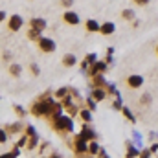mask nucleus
I'll list each match as a JSON object with an SVG mask.
<instances>
[{
    "label": "nucleus",
    "mask_w": 158,
    "mask_h": 158,
    "mask_svg": "<svg viewBox=\"0 0 158 158\" xmlns=\"http://www.w3.org/2000/svg\"><path fill=\"white\" fill-rule=\"evenodd\" d=\"M39 48L42 50V52H46V53H48V52H53V50H55V42H53L52 39L40 37L39 39Z\"/></svg>",
    "instance_id": "obj_4"
},
{
    "label": "nucleus",
    "mask_w": 158,
    "mask_h": 158,
    "mask_svg": "<svg viewBox=\"0 0 158 158\" xmlns=\"http://www.w3.org/2000/svg\"><path fill=\"white\" fill-rule=\"evenodd\" d=\"M121 110H123V114H125V116H127V119H129V121H136V119H134V116H132V114H131V110H129V109H127V107H123V109H121Z\"/></svg>",
    "instance_id": "obj_20"
},
{
    "label": "nucleus",
    "mask_w": 158,
    "mask_h": 158,
    "mask_svg": "<svg viewBox=\"0 0 158 158\" xmlns=\"http://www.w3.org/2000/svg\"><path fill=\"white\" fill-rule=\"evenodd\" d=\"M94 59H96V53H88L86 55V63H96Z\"/></svg>",
    "instance_id": "obj_23"
},
{
    "label": "nucleus",
    "mask_w": 158,
    "mask_h": 158,
    "mask_svg": "<svg viewBox=\"0 0 158 158\" xmlns=\"http://www.w3.org/2000/svg\"><path fill=\"white\" fill-rule=\"evenodd\" d=\"M55 107H57V105H55L53 101H39V103H35V105L31 107V112H33L35 116H46V114H50Z\"/></svg>",
    "instance_id": "obj_1"
},
{
    "label": "nucleus",
    "mask_w": 158,
    "mask_h": 158,
    "mask_svg": "<svg viewBox=\"0 0 158 158\" xmlns=\"http://www.w3.org/2000/svg\"><path fill=\"white\" fill-rule=\"evenodd\" d=\"M156 52H158V46H156Z\"/></svg>",
    "instance_id": "obj_32"
},
{
    "label": "nucleus",
    "mask_w": 158,
    "mask_h": 158,
    "mask_svg": "<svg viewBox=\"0 0 158 158\" xmlns=\"http://www.w3.org/2000/svg\"><path fill=\"white\" fill-rule=\"evenodd\" d=\"M92 98H94L96 101H101V99H105V92H103L101 88H94V92H92Z\"/></svg>",
    "instance_id": "obj_14"
},
{
    "label": "nucleus",
    "mask_w": 158,
    "mask_h": 158,
    "mask_svg": "<svg viewBox=\"0 0 158 158\" xmlns=\"http://www.w3.org/2000/svg\"><path fill=\"white\" fill-rule=\"evenodd\" d=\"M31 28L42 31V30L46 28V20H42V19H31Z\"/></svg>",
    "instance_id": "obj_10"
},
{
    "label": "nucleus",
    "mask_w": 158,
    "mask_h": 158,
    "mask_svg": "<svg viewBox=\"0 0 158 158\" xmlns=\"http://www.w3.org/2000/svg\"><path fill=\"white\" fill-rule=\"evenodd\" d=\"M140 158H149V151H143V153L140 155Z\"/></svg>",
    "instance_id": "obj_30"
},
{
    "label": "nucleus",
    "mask_w": 158,
    "mask_h": 158,
    "mask_svg": "<svg viewBox=\"0 0 158 158\" xmlns=\"http://www.w3.org/2000/svg\"><path fill=\"white\" fill-rule=\"evenodd\" d=\"M63 64H64V66H74V64H76V55H74V53H66V55L63 57Z\"/></svg>",
    "instance_id": "obj_11"
},
{
    "label": "nucleus",
    "mask_w": 158,
    "mask_h": 158,
    "mask_svg": "<svg viewBox=\"0 0 158 158\" xmlns=\"http://www.w3.org/2000/svg\"><path fill=\"white\" fill-rule=\"evenodd\" d=\"M99 33H103V35H112V33H114V24H112V22L101 24V31H99Z\"/></svg>",
    "instance_id": "obj_9"
},
{
    "label": "nucleus",
    "mask_w": 158,
    "mask_h": 158,
    "mask_svg": "<svg viewBox=\"0 0 158 158\" xmlns=\"http://www.w3.org/2000/svg\"><path fill=\"white\" fill-rule=\"evenodd\" d=\"M31 72H33V74H39V72H40L39 66H37V64H31Z\"/></svg>",
    "instance_id": "obj_28"
},
{
    "label": "nucleus",
    "mask_w": 158,
    "mask_h": 158,
    "mask_svg": "<svg viewBox=\"0 0 158 158\" xmlns=\"http://www.w3.org/2000/svg\"><path fill=\"white\" fill-rule=\"evenodd\" d=\"M15 110H17V114H19V116H24V114H26V112H24V110L19 107V105H15Z\"/></svg>",
    "instance_id": "obj_26"
},
{
    "label": "nucleus",
    "mask_w": 158,
    "mask_h": 158,
    "mask_svg": "<svg viewBox=\"0 0 158 158\" xmlns=\"http://www.w3.org/2000/svg\"><path fill=\"white\" fill-rule=\"evenodd\" d=\"M53 127L57 131H72V119L68 116H59L53 119Z\"/></svg>",
    "instance_id": "obj_2"
},
{
    "label": "nucleus",
    "mask_w": 158,
    "mask_h": 158,
    "mask_svg": "<svg viewBox=\"0 0 158 158\" xmlns=\"http://www.w3.org/2000/svg\"><path fill=\"white\" fill-rule=\"evenodd\" d=\"M88 149H86V143H85V140H81V138H76V153L79 155H83V153H86Z\"/></svg>",
    "instance_id": "obj_8"
},
{
    "label": "nucleus",
    "mask_w": 158,
    "mask_h": 158,
    "mask_svg": "<svg viewBox=\"0 0 158 158\" xmlns=\"http://www.w3.org/2000/svg\"><path fill=\"white\" fill-rule=\"evenodd\" d=\"M64 94H66V88H61V90H59V92H57V96H59V98H63V96H64Z\"/></svg>",
    "instance_id": "obj_29"
},
{
    "label": "nucleus",
    "mask_w": 158,
    "mask_h": 158,
    "mask_svg": "<svg viewBox=\"0 0 158 158\" xmlns=\"http://www.w3.org/2000/svg\"><path fill=\"white\" fill-rule=\"evenodd\" d=\"M88 109H90V110H96V103H94L92 99H88Z\"/></svg>",
    "instance_id": "obj_27"
},
{
    "label": "nucleus",
    "mask_w": 158,
    "mask_h": 158,
    "mask_svg": "<svg viewBox=\"0 0 158 158\" xmlns=\"http://www.w3.org/2000/svg\"><path fill=\"white\" fill-rule=\"evenodd\" d=\"M136 155H140V151H136L134 147H131L129 149V156H136Z\"/></svg>",
    "instance_id": "obj_24"
},
{
    "label": "nucleus",
    "mask_w": 158,
    "mask_h": 158,
    "mask_svg": "<svg viewBox=\"0 0 158 158\" xmlns=\"http://www.w3.org/2000/svg\"><path fill=\"white\" fill-rule=\"evenodd\" d=\"M134 17H136V15H134L132 9H123V11H121V19H123V20H132Z\"/></svg>",
    "instance_id": "obj_13"
},
{
    "label": "nucleus",
    "mask_w": 158,
    "mask_h": 158,
    "mask_svg": "<svg viewBox=\"0 0 158 158\" xmlns=\"http://www.w3.org/2000/svg\"><path fill=\"white\" fill-rule=\"evenodd\" d=\"M79 138H81V140H86V138H94V132H92V131H88V129H83V131L79 132Z\"/></svg>",
    "instance_id": "obj_15"
},
{
    "label": "nucleus",
    "mask_w": 158,
    "mask_h": 158,
    "mask_svg": "<svg viewBox=\"0 0 158 158\" xmlns=\"http://www.w3.org/2000/svg\"><path fill=\"white\" fill-rule=\"evenodd\" d=\"M132 2H134L136 6H147V4H149L151 0H132Z\"/></svg>",
    "instance_id": "obj_22"
},
{
    "label": "nucleus",
    "mask_w": 158,
    "mask_h": 158,
    "mask_svg": "<svg viewBox=\"0 0 158 158\" xmlns=\"http://www.w3.org/2000/svg\"><path fill=\"white\" fill-rule=\"evenodd\" d=\"M52 158H59V156H52Z\"/></svg>",
    "instance_id": "obj_31"
},
{
    "label": "nucleus",
    "mask_w": 158,
    "mask_h": 158,
    "mask_svg": "<svg viewBox=\"0 0 158 158\" xmlns=\"http://www.w3.org/2000/svg\"><path fill=\"white\" fill-rule=\"evenodd\" d=\"M63 20L66 22V24H72V26H76V24H79V19L77 13H74V11H66L64 15H63Z\"/></svg>",
    "instance_id": "obj_6"
},
{
    "label": "nucleus",
    "mask_w": 158,
    "mask_h": 158,
    "mask_svg": "<svg viewBox=\"0 0 158 158\" xmlns=\"http://www.w3.org/2000/svg\"><path fill=\"white\" fill-rule=\"evenodd\" d=\"M7 28H9V31H19L22 28V17L20 15H13L9 19V22H7Z\"/></svg>",
    "instance_id": "obj_3"
},
{
    "label": "nucleus",
    "mask_w": 158,
    "mask_h": 158,
    "mask_svg": "<svg viewBox=\"0 0 158 158\" xmlns=\"http://www.w3.org/2000/svg\"><path fill=\"white\" fill-rule=\"evenodd\" d=\"M142 83H143V77H142V76L132 74V76H129V77H127V85H129L131 88H140V86H142Z\"/></svg>",
    "instance_id": "obj_5"
},
{
    "label": "nucleus",
    "mask_w": 158,
    "mask_h": 158,
    "mask_svg": "<svg viewBox=\"0 0 158 158\" xmlns=\"http://www.w3.org/2000/svg\"><path fill=\"white\" fill-rule=\"evenodd\" d=\"M85 28H86V31H90V33H94V31H101V24H98L96 20H86V24H85Z\"/></svg>",
    "instance_id": "obj_7"
},
{
    "label": "nucleus",
    "mask_w": 158,
    "mask_h": 158,
    "mask_svg": "<svg viewBox=\"0 0 158 158\" xmlns=\"http://www.w3.org/2000/svg\"><path fill=\"white\" fill-rule=\"evenodd\" d=\"M81 118L85 121H90L92 119V110H81Z\"/></svg>",
    "instance_id": "obj_18"
},
{
    "label": "nucleus",
    "mask_w": 158,
    "mask_h": 158,
    "mask_svg": "<svg viewBox=\"0 0 158 158\" xmlns=\"http://www.w3.org/2000/svg\"><path fill=\"white\" fill-rule=\"evenodd\" d=\"M28 37H30V39H40V31H39V30H33V28H31V30L28 31Z\"/></svg>",
    "instance_id": "obj_17"
},
{
    "label": "nucleus",
    "mask_w": 158,
    "mask_h": 158,
    "mask_svg": "<svg viewBox=\"0 0 158 158\" xmlns=\"http://www.w3.org/2000/svg\"><path fill=\"white\" fill-rule=\"evenodd\" d=\"M61 4H63L64 7H70V6L74 4V0H61Z\"/></svg>",
    "instance_id": "obj_25"
},
{
    "label": "nucleus",
    "mask_w": 158,
    "mask_h": 158,
    "mask_svg": "<svg viewBox=\"0 0 158 158\" xmlns=\"http://www.w3.org/2000/svg\"><path fill=\"white\" fill-rule=\"evenodd\" d=\"M94 83L101 86V85H105V79L101 77V76H98V74H96V76H94Z\"/></svg>",
    "instance_id": "obj_21"
},
{
    "label": "nucleus",
    "mask_w": 158,
    "mask_h": 158,
    "mask_svg": "<svg viewBox=\"0 0 158 158\" xmlns=\"http://www.w3.org/2000/svg\"><path fill=\"white\" fill-rule=\"evenodd\" d=\"M105 68H107V64H105V63L96 61V63H94V68H92V76H96L98 72H105Z\"/></svg>",
    "instance_id": "obj_12"
},
{
    "label": "nucleus",
    "mask_w": 158,
    "mask_h": 158,
    "mask_svg": "<svg viewBox=\"0 0 158 158\" xmlns=\"http://www.w3.org/2000/svg\"><path fill=\"white\" fill-rule=\"evenodd\" d=\"M9 72H11V76H15V77H17V76H20L22 68H20L19 64H11V66H9Z\"/></svg>",
    "instance_id": "obj_16"
},
{
    "label": "nucleus",
    "mask_w": 158,
    "mask_h": 158,
    "mask_svg": "<svg viewBox=\"0 0 158 158\" xmlns=\"http://www.w3.org/2000/svg\"><path fill=\"white\" fill-rule=\"evenodd\" d=\"M88 151H90L92 155H96V153H99V145H98L96 142H92V143H90V147H88Z\"/></svg>",
    "instance_id": "obj_19"
}]
</instances>
